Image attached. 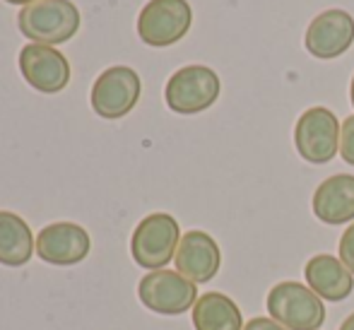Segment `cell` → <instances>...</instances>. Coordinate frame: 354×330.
Returning a JSON list of instances; mask_svg holds the SVG:
<instances>
[{
	"label": "cell",
	"mask_w": 354,
	"mask_h": 330,
	"mask_svg": "<svg viewBox=\"0 0 354 330\" xmlns=\"http://www.w3.org/2000/svg\"><path fill=\"white\" fill-rule=\"evenodd\" d=\"M142 92L140 75L128 66H113L106 68L92 84V94L89 102L97 116L106 118V121H116L123 118L136 109L138 99Z\"/></svg>",
	"instance_id": "ba28073f"
},
{
	"label": "cell",
	"mask_w": 354,
	"mask_h": 330,
	"mask_svg": "<svg viewBox=\"0 0 354 330\" xmlns=\"http://www.w3.org/2000/svg\"><path fill=\"white\" fill-rule=\"evenodd\" d=\"M222 92L217 73L207 66H183L169 77L164 87V102L174 113H191L207 111Z\"/></svg>",
	"instance_id": "277c9868"
},
{
	"label": "cell",
	"mask_w": 354,
	"mask_h": 330,
	"mask_svg": "<svg viewBox=\"0 0 354 330\" xmlns=\"http://www.w3.org/2000/svg\"><path fill=\"white\" fill-rule=\"evenodd\" d=\"M306 282L321 299L328 302H345L354 289V275L340 258L330 253H318L304 268Z\"/></svg>",
	"instance_id": "5bb4252c"
},
{
	"label": "cell",
	"mask_w": 354,
	"mask_h": 330,
	"mask_svg": "<svg viewBox=\"0 0 354 330\" xmlns=\"http://www.w3.org/2000/svg\"><path fill=\"white\" fill-rule=\"evenodd\" d=\"M243 330H287L282 323H277L275 318H266V316H258L253 321H248Z\"/></svg>",
	"instance_id": "d6986e66"
},
{
	"label": "cell",
	"mask_w": 354,
	"mask_h": 330,
	"mask_svg": "<svg viewBox=\"0 0 354 330\" xmlns=\"http://www.w3.org/2000/svg\"><path fill=\"white\" fill-rule=\"evenodd\" d=\"M19 70L29 87L41 94H58L71 82V63L56 46L27 44L19 51Z\"/></svg>",
	"instance_id": "30bf717a"
},
{
	"label": "cell",
	"mask_w": 354,
	"mask_h": 330,
	"mask_svg": "<svg viewBox=\"0 0 354 330\" xmlns=\"http://www.w3.org/2000/svg\"><path fill=\"white\" fill-rule=\"evenodd\" d=\"M142 306L159 316H181L198 302V284L178 270H149L138 284Z\"/></svg>",
	"instance_id": "5b68a950"
},
{
	"label": "cell",
	"mask_w": 354,
	"mask_h": 330,
	"mask_svg": "<svg viewBox=\"0 0 354 330\" xmlns=\"http://www.w3.org/2000/svg\"><path fill=\"white\" fill-rule=\"evenodd\" d=\"M313 214L323 224H347L354 219V176L352 174H335L321 181L311 198Z\"/></svg>",
	"instance_id": "4fadbf2b"
},
{
	"label": "cell",
	"mask_w": 354,
	"mask_h": 330,
	"mask_svg": "<svg viewBox=\"0 0 354 330\" xmlns=\"http://www.w3.org/2000/svg\"><path fill=\"white\" fill-rule=\"evenodd\" d=\"M193 326L196 330H243V313L232 297L207 292L193 306Z\"/></svg>",
	"instance_id": "2e32d148"
},
{
	"label": "cell",
	"mask_w": 354,
	"mask_h": 330,
	"mask_svg": "<svg viewBox=\"0 0 354 330\" xmlns=\"http://www.w3.org/2000/svg\"><path fill=\"white\" fill-rule=\"evenodd\" d=\"M340 330H354V313H350V316H347L345 321H342Z\"/></svg>",
	"instance_id": "ffe728a7"
},
{
	"label": "cell",
	"mask_w": 354,
	"mask_h": 330,
	"mask_svg": "<svg viewBox=\"0 0 354 330\" xmlns=\"http://www.w3.org/2000/svg\"><path fill=\"white\" fill-rule=\"evenodd\" d=\"M340 261L347 265V270L354 275V222L345 229L340 237Z\"/></svg>",
	"instance_id": "ac0fdd59"
},
{
	"label": "cell",
	"mask_w": 354,
	"mask_h": 330,
	"mask_svg": "<svg viewBox=\"0 0 354 330\" xmlns=\"http://www.w3.org/2000/svg\"><path fill=\"white\" fill-rule=\"evenodd\" d=\"M340 157L354 167V116L345 118L340 128Z\"/></svg>",
	"instance_id": "e0dca14e"
},
{
	"label": "cell",
	"mask_w": 354,
	"mask_h": 330,
	"mask_svg": "<svg viewBox=\"0 0 354 330\" xmlns=\"http://www.w3.org/2000/svg\"><path fill=\"white\" fill-rule=\"evenodd\" d=\"M5 3H10V5H32V3H37V0H5Z\"/></svg>",
	"instance_id": "44dd1931"
},
{
	"label": "cell",
	"mask_w": 354,
	"mask_h": 330,
	"mask_svg": "<svg viewBox=\"0 0 354 330\" xmlns=\"http://www.w3.org/2000/svg\"><path fill=\"white\" fill-rule=\"evenodd\" d=\"M174 263H176L178 273L186 275L191 282L203 284V282H210L214 275L219 273L222 251H219L217 241L207 232L191 229V232H186L181 237Z\"/></svg>",
	"instance_id": "7c38bea8"
},
{
	"label": "cell",
	"mask_w": 354,
	"mask_h": 330,
	"mask_svg": "<svg viewBox=\"0 0 354 330\" xmlns=\"http://www.w3.org/2000/svg\"><path fill=\"white\" fill-rule=\"evenodd\" d=\"M354 44V17L340 8L323 10L311 19L304 37V46L313 58L333 61L347 53Z\"/></svg>",
	"instance_id": "9c48e42d"
},
{
	"label": "cell",
	"mask_w": 354,
	"mask_h": 330,
	"mask_svg": "<svg viewBox=\"0 0 354 330\" xmlns=\"http://www.w3.org/2000/svg\"><path fill=\"white\" fill-rule=\"evenodd\" d=\"M17 27L32 44L56 46L77 34L80 10L71 0H37L19 10Z\"/></svg>",
	"instance_id": "6da1fadb"
},
{
	"label": "cell",
	"mask_w": 354,
	"mask_h": 330,
	"mask_svg": "<svg viewBox=\"0 0 354 330\" xmlns=\"http://www.w3.org/2000/svg\"><path fill=\"white\" fill-rule=\"evenodd\" d=\"M92 239L75 222H53L37 234V256L51 265H77L89 256Z\"/></svg>",
	"instance_id": "8fae6325"
},
{
	"label": "cell",
	"mask_w": 354,
	"mask_h": 330,
	"mask_svg": "<svg viewBox=\"0 0 354 330\" xmlns=\"http://www.w3.org/2000/svg\"><path fill=\"white\" fill-rule=\"evenodd\" d=\"M178 222L167 212H152L140 219L131 237V256L145 270H162L174 261L181 244Z\"/></svg>",
	"instance_id": "3957f363"
},
{
	"label": "cell",
	"mask_w": 354,
	"mask_h": 330,
	"mask_svg": "<svg viewBox=\"0 0 354 330\" xmlns=\"http://www.w3.org/2000/svg\"><path fill=\"white\" fill-rule=\"evenodd\" d=\"M34 234L19 214L0 210V265L19 268L27 265L34 256Z\"/></svg>",
	"instance_id": "9a60e30c"
},
{
	"label": "cell",
	"mask_w": 354,
	"mask_h": 330,
	"mask_svg": "<svg viewBox=\"0 0 354 330\" xmlns=\"http://www.w3.org/2000/svg\"><path fill=\"white\" fill-rule=\"evenodd\" d=\"M340 121L326 107H313L294 126V147L308 164H328L340 152Z\"/></svg>",
	"instance_id": "8992f818"
},
{
	"label": "cell",
	"mask_w": 354,
	"mask_h": 330,
	"mask_svg": "<svg viewBox=\"0 0 354 330\" xmlns=\"http://www.w3.org/2000/svg\"><path fill=\"white\" fill-rule=\"evenodd\" d=\"M193 24L188 0H149L138 15V34L147 46L167 48L178 44Z\"/></svg>",
	"instance_id": "52a82bcc"
},
{
	"label": "cell",
	"mask_w": 354,
	"mask_h": 330,
	"mask_svg": "<svg viewBox=\"0 0 354 330\" xmlns=\"http://www.w3.org/2000/svg\"><path fill=\"white\" fill-rule=\"evenodd\" d=\"M268 313L287 330H321L326 323L323 299L301 282H280L268 292Z\"/></svg>",
	"instance_id": "7a4b0ae2"
},
{
	"label": "cell",
	"mask_w": 354,
	"mask_h": 330,
	"mask_svg": "<svg viewBox=\"0 0 354 330\" xmlns=\"http://www.w3.org/2000/svg\"><path fill=\"white\" fill-rule=\"evenodd\" d=\"M350 99H352V107H354V75H352V84H350Z\"/></svg>",
	"instance_id": "7402d4cb"
}]
</instances>
